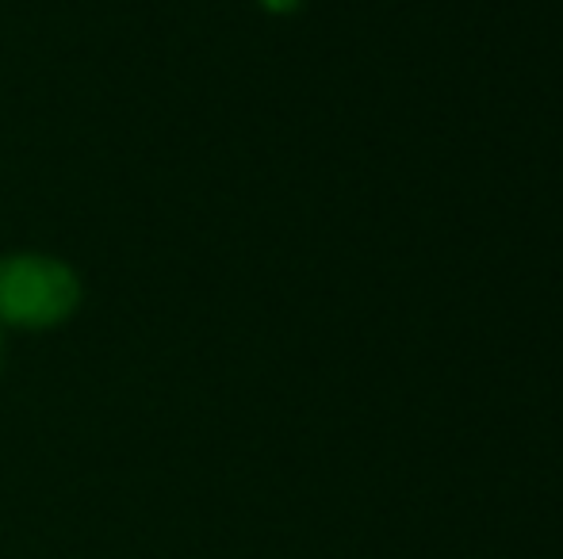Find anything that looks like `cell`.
Segmentation results:
<instances>
[{
  "label": "cell",
  "mask_w": 563,
  "mask_h": 559,
  "mask_svg": "<svg viewBox=\"0 0 563 559\" xmlns=\"http://www.w3.org/2000/svg\"><path fill=\"white\" fill-rule=\"evenodd\" d=\"M0 365H4V334H0Z\"/></svg>",
  "instance_id": "3957f363"
},
{
  "label": "cell",
  "mask_w": 563,
  "mask_h": 559,
  "mask_svg": "<svg viewBox=\"0 0 563 559\" xmlns=\"http://www.w3.org/2000/svg\"><path fill=\"white\" fill-rule=\"evenodd\" d=\"M261 8H265V12H273V15H288V12H296V8H299V0H261Z\"/></svg>",
  "instance_id": "7a4b0ae2"
},
{
  "label": "cell",
  "mask_w": 563,
  "mask_h": 559,
  "mask_svg": "<svg viewBox=\"0 0 563 559\" xmlns=\"http://www.w3.org/2000/svg\"><path fill=\"white\" fill-rule=\"evenodd\" d=\"M81 306V280L51 254L0 257V326L54 329Z\"/></svg>",
  "instance_id": "6da1fadb"
}]
</instances>
